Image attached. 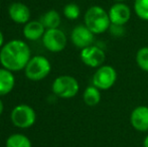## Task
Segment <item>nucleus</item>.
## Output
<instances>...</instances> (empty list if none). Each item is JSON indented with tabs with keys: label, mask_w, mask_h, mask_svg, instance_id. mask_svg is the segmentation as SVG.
<instances>
[{
	"label": "nucleus",
	"mask_w": 148,
	"mask_h": 147,
	"mask_svg": "<svg viewBox=\"0 0 148 147\" xmlns=\"http://www.w3.org/2000/svg\"><path fill=\"white\" fill-rule=\"evenodd\" d=\"M143 147H148V135L143 140Z\"/></svg>",
	"instance_id": "nucleus-24"
},
{
	"label": "nucleus",
	"mask_w": 148,
	"mask_h": 147,
	"mask_svg": "<svg viewBox=\"0 0 148 147\" xmlns=\"http://www.w3.org/2000/svg\"><path fill=\"white\" fill-rule=\"evenodd\" d=\"M109 30H110V32H111L112 36H116V37L123 36L125 34L124 25H116V24H111Z\"/></svg>",
	"instance_id": "nucleus-21"
},
{
	"label": "nucleus",
	"mask_w": 148,
	"mask_h": 147,
	"mask_svg": "<svg viewBox=\"0 0 148 147\" xmlns=\"http://www.w3.org/2000/svg\"><path fill=\"white\" fill-rule=\"evenodd\" d=\"M83 100L87 106L94 107L97 106L101 101V93L95 86H89L86 88L83 94Z\"/></svg>",
	"instance_id": "nucleus-16"
},
{
	"label": "nucleus",
	"mask_w": 148,
	"mask_h": 147,
	"mask_svg": "<svg viewBox=\"0 0 148 147\" xmlns=\"http://www.w3.org/2000/svg\"><path fill=\"white\" fill-rule=\"evenodd\" d=\"M81 14V10L77 4L69 3L64 7V15L66 18L70 20H76L79 18Z\"/></svg>",
	"instance_id": "nucleus-20"
},
{
	"label": "nucleus",
	"mask_w": 148,
	"mask_h": 147,
	"mask_svg": "<svg viewBox=\"0 0 148 147\" xmlns=\"http://www.w3.org/2000/svg\"><path fill=\"white\" fill-rule=\"evenodd\" d=\"M45 27L41 21L37 20H30L23 26V36L27 40L35 41L39 38H42L43 34L45 32Z\"/></svg>",
	"instance_id": "nucleus-13"
},
{
	"label": "nucleus",
	"mask_w": 148,
	"mask_h": 147,
	"mask_svg": "<svg viewBox=\"0 0 148 147\" xmlns=\"http://www.w3.org/2000/svg\"><path fill=\"white\" fill-rule=\"evenodd\" d=\"M130 123L135 130L139 132L148 131V107L138 106L130 115Z\"/></svg>",
	"instance_id": "nucleus-12"
},
{
	"label": "nucleus",
	"mask_w": 148,
	"mask_h": 147,
	"mask_svg": "<svg viewBox=\"0 0 148 147\" xmlns=\"http://www.w3.org/2000/svg\"><path fill=\"white\" fill-rule=\"evenodd\" d=\"M10 120L15 127L20 129H26L35 123L36 114L30 106L26 104H20L12 109L10 114Z\"/></svg>",
	"instance_id": "nucleus-5"
},
{
	"label": "nucleus",
	"mask_w": 148,
	"mask_h": 147,
	"mask_svg": "<svg viewBox=\"0 0 148 147\" xmlns=\"http://www.w3.org/2000/svg\"><path fill=\"white\" fill-rule=\"evenodd\" d=\"M111 24L125 25L131 18V9L123 2H116L108 11Z\"/></svg>",
	"instance_id": "nucleus-10"
},
{
	"label": "nucleus",
	"mask_w": 148,
	"mask_h": 147,
	"mask_svg": "<svg viewBox=\"0 0 148 147\" xmlns=\"http://www.w3.org/2000/svg\"><path fill=\"white\" fill-rule=\"evenodd\" d=\"M4 45V36L2 34V31L0 30V49H2V46Z\"/></svg>",
	"instance_id": "nucleus-22"
},
{
	"label": "nucleus",
	"mask_w": 148,
	"mask_h": 147,
	"mask_svg": "<svg viewBox=\"0 0 148 147\" xmlns=\"http://www.w3.org/2000/svg\"><path fill=\"white\" fill-rule=\"evenodd\" d=\"M94 39H95V34L85 24L77 25L71 34V40L73 44L82 49L93 45Z\"/></svg>",
	"instance_id": "nucleus-9"
},
{
	"label": "nucleus",
	"mask_w": 148,
	"mask_h": 147,
	"mask_svg": "<svg viewBox=\"0 0 148 147\" xmlns=\"http://www.w3.org/2000/svg\"><path fill=\"white\" fill-rule=\"evenodd\" d=\"M136 64L142 71L148 72V46H143L136 53Z\"/></svg>",
	"instance_id": "nucleus-19"
},
{
	"label": "nucleus",
	"mask_w": 148,
	"mask_h": 147,
	"mask_svg": "<svg viewBox=\"0 0 148 147\" xmlns=\"http://www.w3.org/2000/svg\"><path fill=\"white\" fill-rule=\"evenodd\" d=\"M6 147H32L31 141L27 136L21 133L10 135L6 139Z\"/></svg>",
	"instance_id": "nucleus-17"
},
{
	"label": "nucleus",
	"mask_w": 148,
	"mask_h": 147,
	"mask_svg": "<svg viewBox=\"0 0 148 147\" xmlns=\"http://www.w3.org/2000/svg\"><path fill=\"white\" fill-rule=\"evenodd\" d=\"M66 36L60 28L47 29L42 36V44L51 53H60L66 46Z\"/></svg>",
	"instance_id": "nucleus-7"
},
{
	"label": "nucleus",
	"mask_w": 148,
	"mask_h": 147,
	"mask_svg": "<svg viewBox=\"0 0 148 147\" xmlns=\"http://www.w3.org/2000/svg\"><path fill=\"white\" fill-rule=\"evenodd\" d=\"M40 21L45 29H53V28H59L62 19L59 12L56 10H49L41 16Z\"/></svg>",
	"instance_id": "nucleus-15"
},
{
	"label": "nucleus",
	"mask_w": 148,
	"mask_h": 147,
	"mask_svg": "<svg viewBox=\"0 0 148 147\" xmlns=\"http://www.w3.org/2000/svg\"><path fill=\"white\" fill-rule=\"evenodd\" d=\"M93 86L99 90H109L117 81V72L112 66L103 65L98 68L93 76Z\"/></svg>",
	"instance_id": "nucleus-6"
},
{
	"label": "nucleus",
	"mask_w": 148,
	"mask_h": 147,
	"mask_svg": "<svg viewBox=\"0 0 148 147\" xmlns=\"http://www.w3.org/2000/svg\"><path fill=\"white\" fill-rule=\"evenodd\" d=\"M134 11L140 19L148 21V0H134Z\"/></svg>",
	"instance_id": "nucleus-18"
},
{
	"label": "nucleus",
	"mask_w": 148,
	"mask_h": 147,
	"mask_svg": "<svg viewBox=\"0 0 148 147\" xmlns=\"http://www.w3.org/2000/svg\"><path fill=\"white\" fill-rule=\"evenodd\" d=\"M85 25L94 34H101L107 31L111 26L108 12L101 6H92L86 11L84 16Z\"/></svg>",
	"instance_id": "nucleus-2"
},
{
	"label": "nucleus",
	"mask_w": 148,
	"mask_h": 147,
	"mask_svg": "<svg viewBox=\"0 0 148 147\" xmlns=\"http://www.w3.org/2000/svg\"><path fill=\"white\" fill-rule=\"evenodd\" d=\"M115 2H123V1H125V0H114Z\"/></svg>",
	"instance_id": "nucleus-25"
},
{
	"label": "nucleus",
	"mask_w": 148,
	"mask_h": 147,
	"mask_svg": "<svg viewBox=\"0 0 148 147\" xmlns=\"http://www.w3.org/2000/svg\"><path fill=\"white\" fill-rule=\"evenodd\" d=\"M51 90L55 96L62 99L74 98L80 90V85L77 79L72 76L64 75L60 76L53 81L51 85Z\"/></svg>",
	"instance_id": "nucleus-4"
},
{
	"label": "nucleus",
	"mask_w": 148,
	"mask_h": 147,
	"mask_svg": "<svg viewBox=\"0 0 148 147\" xmlns=\"http://www.w3.org/2000/svg\"><path fill=\"white\" fill-rule=\"evenodd\" d=\"M3 110H4V105H3V102H2V100L0 99V115L3 113Z\"/></svg>",
	"instance_id": "nucleus-23"
},
{
	"label": "nucleus",
	"mask_w": 148,
	"mask_h": 147,
	"mask_svg": "<svg viewBox=\"0 0 148 147\" xmlns=\"http://www.w3.org/2000/svg\"><path fill=\"white\" fill-rule=\"evenodd\" d=\"M15 86V77L11 71L0 68V97L9 94Z\"/></svg>",
	"instance_id": "nucleus-14"
},
{
	"label": "nucleus",
	"mask_w": 148,
	"mask_h": 147,
	"mask_svg": "<svg viewBox=\"0 0 148 147\" xmlns=\"http://www.w3.org/2000/svg\"><path fill=\"white\" fill-rule=\"evenodd\" d=\"M80 57L82 62L90 68H100L106 59L104 51L96 45H90L81 51Z\"/></svg>",
	"instance_id": "nucleus-8"
},
{
	"label": "nucleus",
	"mask_w": 148,
	"mask_h": 147,
	"mask_svg": "<svg viewBox=\"0 0 148 147\" xmlns=\"http://www.w3.org/2000/svg\"><path fill=\"white\" fill-rule=\"evenodd\" d=\"M51 71V65L49 61L43 55L31 57L28 64L24 69V73L28 80L38 82L45 79Z\"/></svg>",
	"instance_id": "nucleus-3"
},
{
	"label": "nucleus",
	"mask_w": 148,
	"mask_h": 147,
	"mask_svg": "<svg viewBox=\"0 0 148 147\" xmlns=\"http://www.w3.org/2000/svg\"><path fill=\"white\" fill-rule=\"evenodd\" d=\"M8 14L12 21L18 24H26L30 21V9L21 2H14L8 8Z\"/></svg>",
	"instance_id": "nucleus-11"
},
{
	"label": "nucleus",
	"mask_w": 148,
	"mask_h": 147,
	"mask_svg": "<svg viewBox=\"0 0 148 147\" xmlns=\"http://www.w3.org/2000/svg\"><path fill=\"white\" fill-rule=\"evenodd\" d=\"M31 59L30 47L21 39H12L0 49V64L9 71L19 72L24 70Z\"/></svg>",
	"instance_id": "nucleus-1"
}]
</instances>
